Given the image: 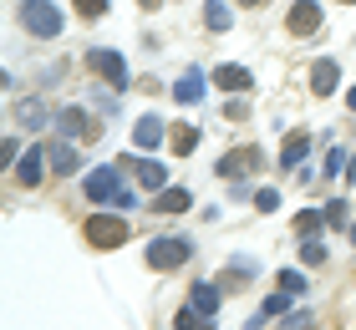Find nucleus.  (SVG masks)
<instances>
[{
    "instance_id": "f257e3e1",
    "label": "nucleus",
    "mask_w": 356,
    "mask_h": 330,
    "mask_svg": "<svg viewBox=\"0 0 356 330\" xmlns=\"http://www.w3.org/2000/svg\"><path fill=\"white\" fill-rule=\"evenodd\" d=\"M82 234H87V244H97V249H118L127 239V224H122V213L112 208V213H92L82 224Z\"/></svg>"
},
{
    "instance_id": "f03ea898",
    "label": "nucleus",
    "mask_w": 356,
    "mask_h": 330,
    "mask_svg": "<svg viewBox=\"0 0 356 330\" xmlns=\"http://www.w3.org/2000/svg\"><path fill=\"white\" fill-rule=\"evenodd\" d=\"M21 21L26 31H36V36H61V10L51 6V0H26V10H21Z\"/></svg>"
},
{
    "instance_id": "7ed1b4c3",
    "label": "nucleus",
    "mask_w": 356,
    "mask_h": 330,
    "mask_svg": "<svg viewBox=\"0 0 356 330\" xmlns=\"http://www.w3.org/2000/svg\"><path fill=\"white\" fill-rule=\"evenodd\" d=\"M188 254H193L188 239H153L148 244V264L153 270H178V264H188Z\"/></svg>"
},
{
    "instance_id": "20e7f679",
    "label": "nucleus",
    "mask_w": 356,
    "mask_h": 330,
    "mask_svg": "<svg viewBox=\"0 0 356 330\" xmlns=\"http://www.w3.org/2000/svg\"><path fill=\"white\" fill-rule=\"evenodd\" d=\"M87 198L92 204H118L122 198V173L118 168H92L87 173Z\"/></svg>"
},
{
    "instance_id": "39448f33",
    "label": "nucleus",
    "mask_w": 356,
    "mask_h": 330,
    "mask_svg": "<svg viewBox=\"0 0 356 330\" xmlns=\"http://www.w3.org/2000/svg\"><path fill=\"white\" fill-rule=\"evenodd\" d=\"M87 66L107 81V87H118V92L127 87V61H122L118 51H102V46H97V51H87Z\"/></svg>"
},
{
    "instance_id": "423d86ee",
    "label": "nucleus",
    "mask_w": 356,
    "mask_h": 330,
    "mask_svg": "<svg viewBox=\"0 0 356 330\" xmlns=\"http://www.w3.org/2000/svg\"><path fill=\"white\" fill-rule=\"evenodd\" d=\"M254 168H260V147H234V153H224V163H219L224 178H239V173H254Z\"/></svg>"
},
{
    "instance_id": "0eeeda50",
    "label": "nucleus",
    "mask_w": 356,
    "mask_h": 330,
    "mask_svg": "<svg viewBox=\"0 0 356 330\" xmlns=\"http://www.w3.org/2000/svg\"><path fill=\"white\" fill-rule=\"evenodd\" d=\"M311 31H321V0H300L290 10V36H311Z\"/></svg>"
},
{
    "instance_id": "6e6552de",
    "label": "nucleus",
    "mask_w": 356,
    "mask_h": 330,
    "mask_svg": "<svg viewBox=\"0 0 356 330\" xmlns=\"http://www.w3.org/2000/svg\"><path fill=\"white\" fill-rule=\"evenodd\" d=\"M204 87H209V81H204L199 72L178 76V81H173V102H178V107H193V102H204Z\"/></svg>"
},
{
    "instance_id": "1a4fd4ad",
    "label": "nucleus",
    "mask_w": 356,
    "mask_h": 330,
    "mask_svg": "<svg viewBox=\"0 0 356 330\" xmlns=\"http://www.w3.org/2000/svg\"><path fill=\"white\" fill-rule=\"evenodd\" d=\"M214 87H224V92H250V87H254V76L245 72V66H234V61H229V66H219V72H214Z\"/></svg>"
},
{
    "instance_id": "9d476101",
    "label": "nucleus",
    "mask_w": 356,
    "mask_h": 330,
    "mask_svg": "<svg viewBox=\"0 0 356 330\" xmlns=\"http://www.w3.org/2000/svg\"><path fill=\"white\" fill-rule=\"evenodd\" d=\"M46 158H51L56 173H76V168H82V153H76L72 142H51V147H46Z\"/></svg>"
},
{
    "instance_id": "9b49d317",
    "label": "nucleus",
    "mask_w": 356,
    "mask_h": 330,
    "mask_svg": "<svg viewBox=\"0 0 356 330\" xmlns=\"http://www.w3.org/2000/svg\"><path fill=\"white\" fill-rule=\"evenodd\" d=\"M133 142L143 147V153H153V147L163 142V122H158V117H138V127H133Z\"/></svg>"
},
{
    "instance_id": "f8f14e48",
    "label": "nucleus",
    "mask_w": 356,
    "mask_h": 330,
    "mask_svg": "<svg viewBox=\"0 0 356 330\" xmlns=\"http://www.w3.org/2000/svg\"><path fill=\"white\" fill-rule=\"evenodd\" d=\"M305 153H311V132H290L285 147H280V168H296Z\"/></svg>"
},
{
    "instance_id": "ddd939ff",
    "label": "nucleus",
    "mask_w": 356,
    "mask_h": 330,
    "mask_svg": "<svg viewBox=\"0 0 356 330\" xmlns=\"http://www.w3.org/2000/svg\"><path fill=\"white\" fill-rule=\"evenodd\" d=\"M46 163H51V158H46V147H31V153L21 158V183H41V178H46Z\"/></svg>"
},
{
    "instance_id": "4468645a",
    "label": "nucleus",
    "mask_w": 356,
    "mask_h": 330,
    "mask_svg": "<svg viewBox=\"0 0 356 330\" xmlns=\"http://www.w3.org/2000/svg\"><path fill=\"white\" fill-rule=\"evenodd\" d=\"M336 76H341V72H336V61H316V66H311V87H316L321 97L336 92Z\"/></svg>"
},
{
    "instance_id": "2eb2a0df",
    "label": "nucleus",
    "mask_w": 356,
    "mask_h": 330,
    "mask_svg": "<svg viewBox=\"0 0 356 330\" xmlns=\"http://www.w3.org/2000/svg\"><path fill=\"white\" fill-rule=\"evenodd\" d=\"M138 183L153 188V193H163V183H168V163H138Z\"/></svg>"
},
{
    "instance_id": "dca6fc26",
    "label": "nucleus",
    "mask_w": 356,
    "mask_h": 330,
    "mask_svg": "<svg viewBox=\"0 0 356 330\" xmlns=\"http://www.w3.org/2000/svg\"><path fill=\"white\" fill-rule=\"evenodd\" d=\"M188 305L199 310V315H214V310H219V290H214V285H193Z\"/></svg>"
},
{
    "instance_id": "f3484780",
    "label": "nucleus",
    "mask_w": 356,
    "mask_h": 330,
    "mask_svg": "<svg viewBox=\"0 0 356 330\" xmlns=\"http://www.w3.org/2000/svg\"><path fill=\"white\" fill-rule=\"evenodd\" d=\"M204 21H209V31H229V21H234V10L224 6V0H209V6H204Z\"/></svg>"
},
{
    "instance_id": "a211bd4d",
    "label": "nucleus",
    "mask_w": 356,
    "mask_h": 330,
    "mask_svg": "<svg viewBox=\"0 0 356 330\" xmlns=\"http://www.w3.org/2000/svg\"><path fill=\"white\" fill-rule=\"evenodd\" d=\"M158 208H163V213H184L188 208V193L184 188H163V193H158Z\"/></svg>"
},
{
    "instance_id": "6ab92c4d",
    "label": "nucleus",
    "mask_w": 356,
    "mask_h": 330,
    "mask_svg": "<svg viewBox=\"0 0 356 330\" xmlns=\"http://www.w3.org/2000/svg\"><path fill=\"white\" fill-rule=\"evenodd\" d=\"M193 142H199V132H193V127H173V138H168V147H173L178 158L193 153Z\"/></svg>"
},
{
    "instance_id": "aec40b11",
    "label": "nucleus",
    "mask_w": 356,
    "mask_h": 330,
    "mask_svg": "<svg viewBox=\"0 0 356 330\" xmlns=\"http://www.w3.org/2000/svg\"><path fill=\"white\" fill-rule=\"evenodd\" d=\"M173 325H178V330H214V325H209V315H199L193 305H188V310H178V320H173Z\"/></svg>"
},
{
    "instance_id": "412c9836",
    "label": "nucleus",
    "mask_w": 356,
    "mask_h": 330,
    "mask_svg": "<svg viewBox=\"0 0 356 330\" xmlns=\"http://www.w3.org/2000/svg\"><path fill=\"white\" fill-rule=\"evenodd\" d=\"M316 229H321V213H316V208H305V213H296V234H305V239H311Z\"/></svg>"
},
{
    "instance_id": "4be33fe9",
    "label": "nucleus",
    "mask_w": 356,
    "mask_h": 330,
    "mask_svg": "<svg viewBox=\"0 0 356 330\" xmlns=\"http://www.w3.org/2000/svg\"><path fill=\"white\" fill-rule=\"evenodd\" d=\"M300 259H305V264H326V244H321V239H305V244H300Z\"/></svg>"
},
{
    "instance_id": "5701e85b",
    "label": "nucleus",
    "mask_w": 356,
    "mask_h": 330,
    "mask_svg": "<svg viewBox=\"0 0 356 330\" xmlns=\"http://www.w3.org/2000/svg\"><path fill=\"white\" fill-rule=\"evenodd\" d=\"M280 330H316V320L305 310H296V315H280Z\"/></svg>"
},
{
    "instance_id": "b1692460",
    "label": "nucleus",
    "mask_w": 356,
    "mask_h": 330,
    "mask_svg": "<svg viewBox=\"0 0 356 330\" xmlns=\"http://www.w3.org/2000/svg\"><path fill=\"white\" fill-rule=\"evenodd\" d=\"M41 117H46L41 102H21V122H26V127H41Z\"/></svg>"
},
{
    "instance_id": "393cba45",
    "label": "nucleus",
    "mask_w": 356,
    "mask_h": 330,
    "mask_svg": "<svg viewBox=\"0 0 356 330\" xmlns=\"http://www.w3.org/2000/svg\"><path fill=\"white\" fill-rule=\"evenodd\" d=\"M280 290H285V295H300V290H305V274H300V270H285V274H280Z\"/></svg>"
},
{
    "instance_id": "a878e982",
    "label": "nucleus",
    "mask_w": 356,
    "mask_h": 330,
    "mask_svg": "<svg viewBox=\"0 0 356 330\" xmlns=\"http://www.w3.org/2000/svg\"><path fill=\"white\" fill-rule=\"evenodd\" d=\"M346 163H351V158L341 153V147H331V153H326V163H321V173H341Z\"/></svg>"
},
{
    "instance_id": "bb28decb",
    "label": "nucleus",
    "mask_w": 356,
    "mask_h": 330,
    "mask_svg": "<svg viewBox=\"0 0 356 330\" xmlns=\"http://www.w3.org/2000/svg\"><path fill=\"white\" fill-rule=\"evenodd\" d=\"M56 122H61V127H67V132H76V127H82V122H87V112H82V107H67V112H61V117H56Z\"/></svg>"
},
{
    "instance_id": "cd10ccee",
    "label": "nucleus",
    "mask_w": 356,
    "mask_h": 330,
    "mask_svg": "<svg viewBox=\"0 0 356 330\" xmlns=\"http://www.w3.org/2000/svg\"><path fill=\"white\" fill-rule=\"evenodd\" d=\"M285 300H290V295L280 290V295H270V300H265V310H260V315L270 320V315H285Z\"/></svg>"
},
{
    "instance_id": "c85d7f7f",
    "label": "nucleus",
    "mask_w": 356,
    "mask_h": 330,
    "mask_svg": "<svg viewBox=\"0 0 356 330\" xmlns=\"http://www.w3.org/2000/svg\"><path fill=\"white\" fill-rule=\"evenodd\" d=\"M76 10H82V15H92V21H97V15H107V0H76Z\"/></svg>"
},
{
    "instance_id": "c756f323",
    "label": "nucleus",
    "mask_w": 356,
    "mask_h": 330,
    "mask_svg": "<svg viewBox=\"0 0 356 330\" xmlns=\"http://www.w3.org/2000/svg\"><path fill=\"white\" fill-rule=\"evenodd\" d=\"M254 208H260V213H275V208H280V193H270V188H265L260 198H254Z\"/></svg>"
},
{
    "instance_id": "7c9ffc66",
    "label": "nucleus",
    "mask_w": 356,
    "mask_h": 330,
    "mask_svg": "<svg viewBox=\"0 0 356 330\" xmlns=\"http://www.w3.org/2000/svg\"><path fill=\"white\" fill-rule=\"evenodd\" d=\"M326 219L341 229V224H351V213H346V204H331V208H326Z\"/></svg>"
},
{
    "instance_id": "2f4dec72",
    "label": "nucleus",
    "mask_w": 356,
    "mask_h": 330,
    "mask_svg": "<svg viewBox=\"0 0 356 330\" xmlns=\"http://www.w3.org/2000/svg\"><path fill=\"white\" fill-rule=\"evenodd\" d=\"M346 178H351V183H356V153H351V163H346Z\"/></svg>"
},
{
    "instance_id": "473e14b6",
    "label": "nucleus",
    "mask_w": 356,
    "mask_h": 330,
    "mask_svg": "<svg viewBox=\"0 0 356 330\" xmlns=\"http://www.w3.org/2000/svg\"><path fill=\"white\" fill-rule=\"evenodd\" d=\"M346 107H351V112H356V87H351V92H346Z\"/></svg>"
},
{
    "instance_id": "72a5a7b5",
    "label": "nucleus",
    "mask_w": 356,
    "mask_h": 330,
    "mask_svg": "<svg viewBox=\"0 0 356 330\" xmlns=\"http://www.w3.org/2000/svg\"><path fill=\"white\" fill-rule=\"evenodd\" d=\"M138 6H143V10H153V6H158V0H138Z\"/></svg>"
},
{
    "instance_id": "f704fd0d",
    "label": "nucleus",
    "mask_w": 356,
    "mask_h": 330,
    "mask_svg": "<svg viewBox=\"0 0 356 330\" xmlns=\"http://www.w3.org/2000/svg\"><path fill=\"white\" fill-rule=\"evenodd\" d=\"M239 6H265V0H239Z\"/></svg>"
},
{
    "instance_id": "c9c22d12",
    "label": "nucleus",
    "mask_w": 356,
    "mask_h": 330,
    "mask_svg": "<svg viewBox=\"0 0 356 330\" xmlns=\"http://www.w3.org/2000/svg\"><path fill=\"white\" fill-rule=\"evenodd\" d=\"M351 244H356V224H351Z\"/></svg>"
}]
</instances>
